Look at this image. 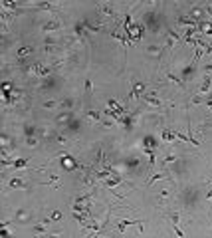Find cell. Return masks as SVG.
Here are the masks:
<instances>
[{
  "instance_id": "6da1fadb",
  "label": "cell",
  "mask_w": 212,
  "mask_h": 238,
  "mask_svg": "<svg viewBox=\"0 0 212 238\" xmlns=\"http://www.w3.org/2000/svg\"><path fill=\"white\" fill-rule=\"evenodd\" d=\"M141 222H143V220H127V218H125V220H119V224H117V230H119V232H123L125 228L131 226V224H139V226H141Z\"/></svg>"
},
{
  "instance_id": "7a4b0ae2",
  "label": "cell",
  "mask_w": 212,
  "mask_h": 238,
  "mask_svg": "<svg viewBox=\"0 0 212 238\" xmlns=\"http://www.w3.org/2000/svg\"><path fill=\"white\" fill-rule=\"evenodd\" d=\"M97 10L103 12L105 16H115V8H113L111 4H97Z\"/></svg>"
},
{
  "instance_id": "3957f363",
  "label": "cell",
  "mask_w": 212,
  "mask_h": 238,
  "mask_svg": "<svg viewBox=\"0 0 212 238\" xmlns=\"http://www.w3.org/2000/svg\"><path fill=\"white\" fill-rule=\"evenodd\" d=\"M155 95H157V93H145V95H143V99H145V101L149 103V105H155V107H161V99H157Z\"/></svg>"
},
{
  "instance_id": "277c9868",
  "label": "cell",
  "mask_w": 212,
  "mask_h": 238,
  "mask_svg": "<svg viewBox=\"0 0 212 238\" xmlns=\"http://www.w3.org/2000/svg\"><path fill=\"white\" fill-rule=\"evenodd\" d=\"M58 28H62V22H58V20H52V22H46L42 26V30L48 32V30H58Z\"/></svg>"
},
{
  "instance_id": "5b68a950",
  "label": "cell",
  "mask_w": 212,
  "mask_h": 238,
  "mask_svg": "<svg viewBox=\"0 0 212 238\" xmlns=\"http://www.w3.org/2000/svg\"><path fill=\"white\" fill-rule=\"evenodd\" d=\"M161 137H163L165 143H168V141L177 139V133H173V131H168V129H163V131H161Z\"/></svg>"
},
{
  "instance_id": "8992f818",
  "label": "cell",
  "mask_w": 212,
  "mask_h": 238,
  "mask_svg": "<svg viewBox=\"0 0 212 238\" xmlns=\"http://www.w3.org/2000/svg\"><path fill=\"white\" fill-rule=\"evenodd\" d=\"M141 91H145V85H143V83H137V85L133 87V91L129 93V97H131V99H135V97H139V93H141Z\"/></svg>"
},
{
  "instance_id": "52a82bcc",
  "label": "cell",
  "mask_w": 212,
  "mask_h": 238,
  "mask_svg": "<svg viewBox=\"0 0 212 238\" xmlns=\"http://www.w3.org/2000/svg\"><path fill=\"white\" fill-rule=\"evenodd\" d=\"M107 107H111V109H115V111H117L119 115H123V113H125V109H123V107H121V105H119L117 101H115V99H109V103H107Z\"/></svg>"
},
{
  "instance_id": "ba28073f",
  "label": "cell",
  "mask_w": 212,
  "mask_h": 238,
  "mask_svg": "<svg viewBox=\"0 0 212 238\" xmlns=\"http://www.w3.org/2000/svg\"><path fill=\"white\" fill-rule=\"evenodd\" d=\"M121 181H123V177H113V179H107V181H105V187H107V189H113L115 185H119Z\"/></svg>"
},
{
  "instance_id": "9c48e42d",
  "label": "cell",
  "mask_w": 212,
  "mask_h": 238,
  "mask_svg": "<svg viewBox=\"0 0 212 238\" xmlns=\"http://www.w3.org/2000/svg\"><path fill=\"white\" fill-rule=\"evenodd\" d=\"M103 111H105V115H109V117H113L115 121H121V115L117 113L115 109H111V107H107V109H103Z\"/></svg>"
},
{
  "instance_id": "30bf717a",
  "label": "cell",
  "mask_w": 212,
  "mask_h": 238,
  "mask_svg": "<svg viewBox=\"0 0 212 238\" xmlns=\"http://www.w3.org/2000/svg\"><path fill=\"white\" fill-rule=\"evenodd\" d=\"M85 115H87V117H91L93 121H101L99 111H93V109H85Z\"/></svg>"
},
{
  "instance_id": "8fae6325",
  "label": "cell",
  "mask_w": 212,
  "mask_h": 238,
  "mask_svg": "<svg viewBox=\"0 0 212 238\" xmlns=\"http://www.w3.org/2000/svg\"><path fill=\"white\" fill-rule=\"evenodd\" d=\"M165 177H167L165 173H157V175H153V177H151V179L147 181V187H151V185H153L155 181H159V179H165Z\"/></svg>"
},
{
  "instance_id": "7c38bea8",
  "label": "cell",
  "mask_w": 212,
  "mask_h": 238,
  "mask_svg": "<svg viewBox=\"0 0 212 238\" xmlns=\"http://www.w3.org/2000/svg\"><path fill=\"white\" fill-rule=\"evenodd\" d=\"M36 8H42V10H56L54 4H48V2H40V4H34Z\"/></svg>"
},
{
  "instance_id": "4fadbf2b",
  "label": "cell",
  "mask_w": 212,
  "mask_h": 238,
  "mask_svg": "<svg viewBox=\"0 0 212 238\" xmlns=\"http://www.w3.org/2000/svg\"><path fill=\"white\" fill-rule=\"evenodd\" d=\"M12 165L16 169H22V167H28V159H18V161H12Z\"/></svg>"
},
{
  "instance_id": "5bb4252c",
  "label": "cell",
  "mask_w": 212,
  "mask_h": 238,
  "mask_svg": "<svg viewBox=\"0 0 212 238\" xmlns=\"http://www.w3.org/2000/svg\"><path fill=\"white\" fill-rule=\"evenodd\" d=\"M210 85H212V79H210V78H206V81L202 83V87H200V91H198V93H206V91L210 90Z\"/></svg>"
},
{
  "instance_id": "9a60e30c",
  "label": "cell",
  "mask_w": 212,
  "mask_h": 238,
  "mask_svg": "<svg viewBox=\"0 0 212 238\" xmlns=\"http://www.w3.org/2000/svg\"><path fill=\"white\" fill-rule=\"evenodd\" d=\"M89 97H91V81L85 79V101H89Z\"/></svg>"
},
{
  "instance_id": "2e32d148",
  "label": "cell",
  "mask_w": 212,
  "mask_h": 238,
  "mask_svg": "<svg viewBox=\"0 0 212 238\" xmlns=\"http://www.w3.org/2000/svg\"><path fill=\"white\" fill-rule=\"evenodd\" d=\"M179 22L186 24V26H190V28H194V20H190V18H184V16H182V18H179Z\"/></svg>"
},
{
  "instance_id": "e0dca14e",
  "label": "cell",
  "mask_w": 212,
  "mask_h": 238,
  "mask_svg": "<svg viewBox=\"0 0 212 238\" xmlns=\"http://www.w3.org/2000/svg\"><path fill=\"white\" fill-rule=\"evenodd\" d=\"M168 79H170V81H175V83H179L180 87H184V81H182V79H179V78H177V76H173V74H168Z\"/></svg>"
},
{
  "instance_id": "ac0fdd59",
  "label": "cell",
  "mask_w": 212,
  "mask_h": 238,
  "mask_svg": "<svg viewBox=\"0 0 212 238\" xmlns=\"http://www.w3.org/2000/svg\"><path fill=\"white\" fill-rule=\"evenodd\" d=\"M10 187H12V189H16V187H24L22 179H12V181H10Z\"/></svg>"
},
{
  "instance_id": "d6986e66",
  "label": "cell",
  "mask_w": 212,
  "mask_h": 238,
  "mask_svg": "<svg viewBox=\"0 0 212 238\" xmlns=\"http://www.w3.org/2000/svg\"><path fill=\"white\" fill-rule=\"evenodd\" d=\"M30 52H32V48H30V46H24L22 50H18V58H20V56H26V54H30Z\"/></svg>"
},
{
  "instance_id": "ffe728a7",
  "label": "cell",
  "mask_w": 212,
  "mask_h": 238,
  "mask_svg": "<svg viewBox=\"0 0 212 238\" xmlns=\"http://www.w3.org/2000/svg\"><path fill=\"white\" fill-rule=\"evenodd\" d=\"M173 228H175V232H177V236L179 238H184V234H182V230L179 228V224H173Z\"/></svg>"
},
{
  "instance_id": "44dd1931",
  "label": "cell",
  "mask_w": 212,
  "mask_h": 238,
  "mask_svg": "<svg viewBox=\"0 0 212 238\" xmlns=\"http://www.w3.org/2000/svg\"><path fill=\"white\" fill-rule=\"evenodd\" d=\"M179 212H173V214H170V220H173V224H179Z\"/></svg>"
},
{
  "instance_id": "7402d4cb",
  "label": "cell",
  "mask_w": 212,
  "mask_h": 238,
  "mask_svg": "<svg viewBox=\"0 0 212 238\" xmlns=\"http://www.w3.org/2000/svg\"><path fill=\"white\" fill-rule=\"evenodd\" d=\"M44 107L46 109H52V107H56V101H52V99L50 101H44Z\"/></svg>"
},
{
  "instance_id": "603a6c76",
  "label": "cell",
  "mask_w": 212,
  "mask_h": 238,
  "mask_svg": "<svg viewBox=\"0 0 212 238\" xmlns=\"http://www.w3.org/2000/svg\"><path fill=\"white\" fill-rule=\"evenodd\" d=\"M175 161H177V157H175V155H167V157H165V163H175Z\"/></svg>"
},
{
  "instance_id": "cb8c5ba5",
  "label": "cell",
  "mask_w": 212,
  "mask_h": 238,
  "mask_svg": "<svg viewBox=\"0 0 212 238\" xmlns=\"http://www.w3.org/2000/svg\"><path fill=\"white\" fill-rule=\"evenodd\" d=\"M44 238H60V236H58V234H46Z\"/></svg>"
}]
</instances>
